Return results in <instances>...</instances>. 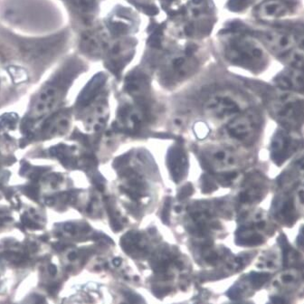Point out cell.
Here are the masks:
<instances>
[{
    "label": "cell",
    "mask_w": 304,
    "mask_h": 304,
    "mask_svg": "<svg viewBox=\"0 0 304 304\" xmlns=\"http://www.w3.org/2000/svg\"><path fill=\"white\" fill-rule=\"evenodd\" d=\"M225 53L232 64L253 72L262 71L267 63L266 54L262 46L247 37L233 39L226 46Z\"/></svg>",
    "instance_id": "cell-1"
},
{
    "label": "cell",
    "mask_w": 304,
    "mask_h": 304,
    "mask_svg": "<svg viewBox=\"0 0 304 304\" xmlns=\"http://www.w3.org/2000/svg\"><path fill=\"white\" fill-rule=\"evenodd\" d=\"M247 102L242 94L231 90H219L205 100V112L218 121H227L247 110Z\"/></svg>",
    "instance_id": "cell-2"
},
{
    "label": "cell",
    "mask_w": 304,
    "mask_h": 304,
    "mask_svg": "<svg viewBox=\"0 0 304 304\" xmlns=\"http://www.w3.org/2000/svg\"><path fill=\"white\" fill-rule=\"evenodd\" d=\"M271 115L285 128H298L302 124L303 105L299 97L287 93H277L268 102Z\"/></svg>",
    "instance_id": "cell-3"
},
{
    "label": "cell",
    "mask_w": 304,
    "mask_h": 304,
    "mask_svg": "<svg viewBox=\"0 0 304 304\" xmlns=\"http://www.w3.org/2000/svg\"><path fill=\"white\" fill-rule=\"evenodd\" d=\"M261 124L259 113L254 110L247 109L229 120L225 127V132L234 141L250 144L257 137Z\"/></svg>",
    "instance_id": "cell-4"
},
{
    "label": "cell",
    "mask_w": 304,
    "mask_h": 304,
    "mask_svg": "<svg viewBox=\"0 0 304 304\" xmlns=\"http://www.w3.org/2000/svg\"><path fill=\"white\" fill-rule=\"evenodd\" d=\"M200 155L205 168L219 174L233 172L239 164V158L235 152L222 145L205 147Z\"/></svg>",
    "instance_id": "cell-5"
},
{
    "label": "cell",
    "mask_w": 304,
    "mask_h": 304,
    "mask_svg": "<svg viewBox=\"0 0 304 304\" xmlns=\"http://www.w3.org/2000/svg\"><path fill=\"white\" fill-rule=\"evenodd\" d=\"M196 66V61L192 56H176L161 69L159 81L166 87H174L189 78Z\"/></svg>",
    "instance_id": "cell-6"
},
{
    "label": "cell",
    "mask_w": 304,
    "mask_h": 304,
    "mask_svg": "<svg viewBox=\"0 0 304 304\" xmlns=\"http://www.w3.org/2000/svg\"><path fill=\"white\" fill-rule=\"evenodd\" d=\"M300 140L288 130L280 129L271 142V158L277 166L282 165L298 149Z\"/></svg>",
    "instance_id": "cell-7"
},
{
    "label": "cell",
    "mask_w": 304,
    "mask_h": 304,
    "mask_svg": "<svg viewBox=\"0 0 304 304\" xmlns=\"http://www.w3.org/2000/svg\"><path fill=\"white\" fill-rule=\"evenodd\" d=\"M167 167L176 183L183 180L188 172V159L181 145L171 146L167 153Z\"/></svg>",
    "instance_id": "cell-8"
},
{
    "label": "cell",
    "mask_w": 304,
    "mask_h": 304,
    "mask_svg": "<svg viewBox=\"0 0 304 304\" xmlns=\"http://www.w3.org/2000/svg\"><path fill=\"white\" fill-rule=\"evenodd\" d=\"M261 39L272 53L276 54H284L290 52L296 43L292 35L278 31L262 32Z\"/></svg>",
    "instance_id": "cell-9"
},
{
    "label": "cell",
    "mask_w": 304,
    "mask_h": 304,
    "mask_svg": "<svg viewBox=\"0 0 304 304\" xmlns=\"http://www.w3.org/2000/svg\"><path fill=\"white\" fill-rule=\"evenodd\" d=\"M125 88L127 92L141 105L148 102L150 93L148 79L141 73L130 75L126 80Z\"/></svg>",
    "instance_id": "cell-10"
},
{
    "label": "cell",
    "mask_w": 304,
    "mask_h": 304,
    "mask_svg": "<svg viewBox=\"0 0 304 304\" xmlns=\"http://www.w3.org/2000/svg\"><path fill=\"white\" fill-rule=\"evenodd\" d=\"M119 124L129 132H136L140 130L144 122V114L141 110L131 106L125 105L119 110Z\"/></svg>",
    "instance_id": "cell-11"
},
{
    "label": "cell",
    "mask_w": 304,
    "mask_h": 304,
    "mask_svg": "<svg viewBox=\"0 0 304 304\" xmlns=\"http://www.w3.org/2000/svg\"><path fill=\"white\" fill-rule=\"evenodd\" d=\"M58 88L56 84H50L39 93L35 102L33 113L34 117H42L52 110L58 98Z\"/></svg>",
    "instance_id": "cell-12"
},
{
    "label": "cell",
    "mask_w": 304,
    "mask_h": 304,
    "mask_svg": "<svg viewBox=\"0 0 304 304\" xmlns=\"http://www.w3.org/2000/svg\"><path fill=\"white\" fill-rule=\"evenodd\" d=\"M276 85L284 92H302L303 78L301 70L293 69L291 71L282 72L274 78Z\"/></svg>",
    "instance_id": "cell-13"
},
{
    "label": "cell",
    "mask_w": 304,
    "mask_h": 304,
    "mask_svg": "<svg viewBox=\"0 0 304 304\" xmlns=\"http://www.w3.org/2000/svg\"><path fill=\"white\" fill-rule=\"evenodd\" d=\"M288 7L280 0H267L257 9V16L263 21H274L285 16Z\"/></svg>",
    "instance_id": "cell-14"
},
{
    "label": "cell",
    "mask_w": 304,
    "mask_h": 304,
    "mask_svg": "<svg viewBox=\"0 0 304 304\" xmlns=\"http://www.w3.org/2000/svg\"><path fill=\"white\" fill-rule=\"evenodd\" d=\"M273 212L275 216L288 225L294 223L297 217V211L294 203L290 196L282 195L273 204Z\"/></svg>",
    "instance_id": "cell-15"
},
{
    "label": "cell",
    "mask_w": 304,
    "mask_h": 304,
    "mask_svg": "<svg viewBox=\"0 0 304 304\" xmlns=\"http://www.w3.org/2000/svg\"><path fill=\"white\" fill-rule=\"evenodd\" d=\"M105 82H106V76L103 73L96 74L86 84V86L82 90V93L77 101L78 104L81 107H85L89 105L96 98L101 89L104 85Z\"/></svg>",
    "instance_id": "cell-16"
},
{
    "label": "cell",
    "mask_w": 304,
    "mask_h": 304,
    "mask_svg": "<svg viewBox=\"0 0 304 304\" xmlns=\"http://www.w3.org/2000/svg\"><path fill=\"white\" fill-rule=\"evenodd\" d=\"M265 189L263 180L261 176H253L245 183V187L240 194V200L242 203H254L261 199Z\"/></svg>",
    "instance_id": "cell-17"
},
{
    "label": "cell",
    "mask_w": 304,
    "mask_h": 304,
    "mask_svg": "<svg viewBox=\"0 0 304 304\" xmlns=\"http://www.w3.org/2000/svg\"><path fill=\"white\" fill-rule=\"evenodd\" d=\"M288 63L293 69L301 70L303 64V51L302 48L291 50L288 55Z\"/></svg>",
    "instance_id": "cell-18"
},
{
    "label": "cell",
    "mask_w": 304,
    "mask_h": 304,
    "mask_svg": "<svg viewBox=\"0 0 304 304\" xmlns=\"http://www.w3.org/2000/svg\"><path fill=\"white\" fill-rule=\"evenodd\" d=\"M252 283L256 287H260L262 286L266 281L269 280L270 278V274L268 273H256V272H252L250 275Z\"/></svg>",
    "instance_id": "cell-19"
},
{
    "label": "cell",
    "mask_w": 304,
    "mask_h": 304,
    "mask_svg": "<svg viewBox=\"0 0 304 304\" xmlns=\"http://www.w3.org/2000/svg\"><path fill=\"white\" fill-rule=\"evenodd\" d=\"M217 189V186L213 179H211L209 176H205L203 177L202 181V190L205 193H209Z\"/></svg>",
    "instance_id": "cell-20"
},
{
    "label": "cell",
    "mask_w": 304,
    "mask_h": 304,
    "mask_svg": "<svg viewBox=\"0 0 304 304\" xmlns=\"http://www.w3.org/2000/svg\"><path fill=\"white\" fill-rule=\"evenodd\" d=\"M16 72H15L13 70V68H10L9 71H10V74L12 75L13 79H14V82H24L26 81L27 79V75L25 73V72H24L23 70L21 69H18V72H17V69L16 68Z\"/></svg>",
    "instance_id": "cell-21"
},
{
    "label": "cell",
    "mask_w": 304,
    "mask_h": 304,
    "mask_svg": "<svg viewBox=\"0 0 304 304\" xmlns=\"http://www.w3.org/2000/svg\"><path fill=\"white\" fill-rule=\"evenodd\" d=\"M209 130L206 125H205L204 123H198L195 126V133L196 134V136L199 139H204L205 136H207Z\"/></svg>",
    "instance_id": "cell-22"
},
{
    "label": "cell",
    "mask_w": 304,
    "mask_h": 304,
    "mask_svg": "<svg viewBox=\"0 0 304 304\" xmlns=\"http://www.w3.org/2000/svg\"><path fill=\"white\" fill-rule=\"evenodd\" d=\"M193 187L191 184H187L185 187H183L181 188V190L179 191V194H178V198L179 200H184L186 199L187 197L190 196V195H192L193 193Z\"/></svg>",
    "instance_id": "cell-23"
},
{
    "label": "cell",
    "mask_w": 304,
    "mask_h": 304,
    "mask_svg": "<svg viewBox=\"0 0 304 304\" xmlns=\"http://www.w3.org/2000/svg\"><path fill=\"white\" fill-rule=\"evenodd\" d=\"M1 119H3L2 121H0V125L3 127H12L16 124V117L9 115V116H3L2 118H0Z\"/></svg>",
    "instance_id": "cell-24"
},
{
    "label": "cell",
    "mask_w": 304,
    "mask_h": 304,
    "mask_svg": "<svg viewBox=\"0 0 304 304\" xmlns=\"http://www.w3.org/2000/svg\"><path fill=\"white\" fill-rule=\"evenodd\" d=\"M170 198H168L166 203H165V205H164V208H163V214H162V219L165 223H167L168 221V217H169V210H170Z\"/></svg>",
    "instance_id": "cell-25"
},
{
    "label": "cell",
    "mask_w": 304,
    "mask_h": 304,
    "mask_svg": "<svg viewBox=\"0 0 304 304\" xmlns=\"http://www.w3.org/2000/svg\"><path fill=\"white\" fill-rule=\"evenodd\" d=\"M155 294L159 296V297H162L163 295H166L167 293L170 292L172 291V288L171 287H165V288H158V289H154L153 290Z\"/></svg>",
    "instance_id": "cell-26"
},
{
    "label": "cell",
    "mask_w": 304,
    "mask_h": 304,
    "mask_svg": "<svg viewBox=\"0 0 304 304\" xmlns=\"http://www.w3.org/2000/svg\"><path fill=\"white\" fill-rule=\"evenodd\" d=\"M58 290H59V284L58 283H52L47 287V291L52 295L55 294L58 291Z\"/></svg>",
    "instance_id": "cell-27"
},
{
    "label": "cell",
    "mask_w": 304,
    "mask_h": 304,
    "mask_svg": "<svg viewBox=\"0 0 304 304\" xmlns=\"http://www.w3.org/2000/svg\"><path fill=\"white\" fill-rule=\"evenodd\" d=\"M145 12L148 15H151V16H154V15H157L159 13L158 9L155 7H151V6H148V7H146L144 8Z\"/></svg>",
    "instance_id": "cell-28"
},
{
    "label": "cell",
    "mask_w": 304,
    "mask_h": 304,
    "mask_svg": "<svg viewBox=\"0 0 304 304\" xmlns=\"http://www.w3.org/2000/svg\"><path fill=\"white\" fill-rule=\"evenodd\" d=\"M65 230L66 231V232H68V233H70V234H74L75 233H76V226L74 225H73V224H67V225H65Z\"/></svg>",
    "instance_id": "cell-29"
},
{
    "label": "cell",
    "mask_w": 304,
    "mask_h": 304,
    "mask_svg": "<svg viewBox=\"0 0 304 304\" xmlns=\"http://www.w3.org/2000/svg\"><path fill=\"white\" fill-rule=\"evenodd\" d=\"M195 32V26L193 24H188L186 27H185V33L188 35V36H191L193 35V33Z\"/></svg>",
    "instance_id": "cell-30"
},
{
    "label": "cell",
    "mask_w": 304,
    "mask_h": 304,
    "mask_svg": "<svg viewBox=\"0 0 304 304\" xmlns=\"http://www.w3.org/2000/svg\"><path fill=\"white\" fill-rule=\"evenodd\" d=\"M195 51H196V45H194V44H192V45H189V46H188V47H187V50H186V55H188V56H192V55L194 54Z\"/></svg>",
    "instance_id": "cell-31"
},
{
    "label": "cell",
    "mask_w": 304,
    "mask_h": 304,
    "mask_svg": "<svg viewBox=\"0 0 304 304\" xmlns=\"http://www.w3.org/2000/svg\"><path fill=\"white\" fill-rule=\"evenodd\" d=\"M48 271H49V273L52 276H54L57 273V267L54 264H50L49 267H48Z\"/></svg>",
    "instance_id": "cell-32"
},
{
    "label": "cell",
    "mask_w": 304,
    "mask_h": 304,
    "mask_svg": "<svg viewBox=\"0 0 304 304\" xmlns=\"http://www.w3.org/2000/svg\"><path fill=\"white\" fill-rule=\"evenodd\" d=\"M217 254H210L208 257H206V261L208 262H215L217 260Z\"/></svg>",
    "instance_id": "cell-33"
},
{
    "label": "cell",
    "mask_w": 304,
    "mask_h": 304,
    "mask_svg": "<svg viewBox=\"0 0 304 304\" xmlns=\"http://www.w3.org/2000/svg\"><path fill=\"white\" fill-rule=\"evenodd\" d=\"M271 300H272L273 303H275V304H283L284 303V300L280 297H272Z\"/></svg>",
    "instance_id": "cell-34"
},
{
    "label": "cell",
    "mask_w": 304,
    "mask_h": 304,
    "mask_svg": "<svg viewBox=\"0 0 304 304\" xmlns=\"http://www.w3.org/2000/svg\"><path fill=\"white\" fill-rule=\"evenodd\" d=\"M238 296H239V293H237V292L235 291V289H233V290L230 291V292H229V297H230L231 299L235 300V299L238 298Z\"/></svg>",
    "instance_id": "cell-35"
},
{
    "label": "cell",
    "mask_w": 304,
    "mask_h": 304,
    "mask_svg": "<svg viewBox=\"0 0 304 304\" xmlns=\"http://www.w3.org/2000/svg\"><path fill=\"white\" fill-rule=\"evenodd\" d=\"M292 280H293V277L291 275H290V274H285V275L282 276V281L284 282H290Z\"/></svg>",
    "instance_id": "cell-36"
},
{
    "label": "cell",
    "mask_w": 304,
    "mask_h": 304,
    "mask_svg": "<svg viewBox=\"0 0 304 304\" xmlns=\"http://www.w3.org/2000/svg\"><path fill=\"white\" fill-rule=\"evenodd\" d=\"M77 258V254L75 252H71L69 254H68V259L70 261H73Z\"/></svg>",
    "instance_id": "cell-37"
},
{
    "label": "cell",
    "mask_w": 304,
    "mask_h": 304,
    "mask_svg": "<svg viewBox=\"0 0 304 304\" xmlns=\"http://www.w3.org/2000/svg\"><path fill=\"white\" fill-rule=\"evenodd\" d=\"M112 262H113L114 266L118 267V266H119L121 264V259L120 258H115V259H113Z\"/></svg>",
    "instance_id": "cell-38"
},
{
    "label": "cell",
    "mask_w": 304,
    "mask_h": 304,
    "mask_svg": "<svg viewBox=\"0 0 304 304\" xmlns=\"http://www.w3.org/2000/svg\"><path fill=\"white\" fill-rule=\"evenodd\" d=\"M53 247L57 250V251H62L65 247H64V245H62V244H59V242H58V244H55L54 245H53Z\"/></svg>",
    "instance_id": "cell-39"
},
{
    "label": "cell",
    "mask_w": 304,
    "mask_h": 304,
    "mask_svg": "<svg viewBox=\"0 0 304 304\" xmlns=\"http://www.w3.org/2000/svg\"><path fill=\"white\" fill-rule=\"evenodd\" d=\"M267 266H268V267H270V268H271V267H272V266H273V263H272V262H267Z\"/></svg>",
    "instance_id": "cell-40"
},
{
    "label": "cell",
    "mask_w": 304,
    "mask_h": 304,
    "mask_svg": "<svg viewBox=\"0 0 304 304\" xmlns=\"http://www.w3.org/2000/svg\"><path fill=\"white\" fill-rule=\"evenodd\" d=\"M201 1H202V0H194V3L195 4H200Z\"/></svg>",
    "instance_id": "cell-41"
},
{
    "label": "cell",
    "mask_w": 304,
    "mask_h": 304,
    "mask_svg": "<svg viewBox=\"0 0 304 304\" xmlns=\"http://www.w3.org/2000/svg\"><path fill=\"white\" fill-rule=\"evenodd\" d=\"M95 269H96V270H100V267H99V266H96Z\"/></svg>",
    "instance_id": "cell-42"
},
{
    "label": "cell",
    "mask_w": 304,
    "mask_h": 304,
    "mask_svg": "<svg viewBox=\"0 0 304 304\" xmlns=\"http://www.w3.org/2000/svg\"><path fill=\"white\" fill-rule=\"evenodd\" d=\"M121 304H126V303H121Z\"/></svg>",
    "instance_id": "cell-43"
}]
</instances>
